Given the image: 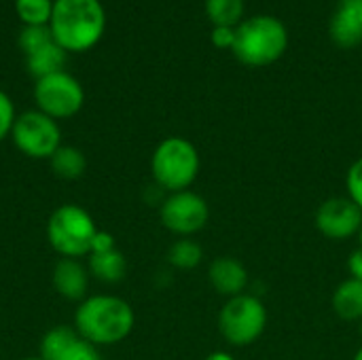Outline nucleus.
Listing matches in <instances>:
<instances>
[{
    "instance_id": "nucleus-14",
    "label": "nucleus",
    "mask_w": 362,
    "mask_h": 360,
    "mask_svg": "<svg viewBox=\"0 0 362 360\" xmlns=\"http://www.w3.org/2000/svg\"><path fill=\"white\" fill-rule=\"evenodd\" d=\"M333 312L344 323H361L362 320V280L346 278L337 284L331 297Z\"/></svg>"
},
{
    "instance_id": "nucleus-29",
    "label": "nucleus",
    "mask_w": 362,
    "mask_h": 360,
    "mask_svg": "<svg viewBox=\"0 0 362 360\" xmlns=\"http://www.w3.org/2000/svg\"><path fill=\"white\" fill-rule=\"evenodd\" d=\"M352 360H362V346L356 350V354H354V359Z\"/></svg>"
},
{
    "instance_id": "nucleus-30",
    "label": "nucleus",
    "mask_w": 362,
    "mask_h": 360,
    "mask_svg": "<svg viewBox=\"0 0 362 360\" xmlns=\"http://www.w3.org/2000/svg\"><path fill=\"white\" fill-rule=\"evenodd\" d=\"M356 238H358V248H362V225H361V231H358V236H356Z\"/></svg>"
},
{
    "instance_id": "nucleus-26",
    "label": "nucleus",
    "mask_w": 362,
    "mask_h": 360,
    "mask_svg": "<svg viewBox=\"0 0 362 360\" xmlns=\"http://www.w3.org/2000/svg\"><path fill=\"white\" fill-rule=\"evenodd\" d=\"M112 248H117L112 233L98 229V233H95V238H93V242H91V252H89V255H93V252H108V250H112Z\"/></svg>"
},
{
    "instance_id": "nucleus-19",
    "label": "nucleus",
    "mask_w": 362,
    "mask_h": 360,
    "mask_svg": "<svg viewBox=\"0 0 362 360\" xmlns=\"http://www.w3.org/2000/svg\"><path fill=\"white\" fill-rule=\"evenodd\" d=\"M202 261L204 248L191 238H180L168 248V263L176 269H195Z\"/></svg>"
},
{
    "instance_id": "nucleus-8",
    "label": "nucleus",
    "mask_w": 362,
    "mask_h": 360,
    "mask_svg": "<svg viewBox=\"0 0 362 360\" xmlns=\"http://www.w3.org/2000/svg\"><path fill=\"white\" fill-rule=\"evenodd\" d=\"M36 110L49 115L55 121L74 117L85 104V89L70 72L62 70L42 76L34 83Z\"/></svg>"
},
{
    "instance_id": "nucleus-7",
    "label": "nucleus",
    "mask_w": 362,
    "mask_h": 360,
    "mask_svg": "<svg viewBox=\"0 0 362 360\" xmlns=\"http://www.w3.org/2000/svg\"><path fill=\"white\" fill-rule=\"evenodd\" d=\"M8 138L15 149L30 159H51L62 146V129L57 121L40 110H25L17 115Z\"/></svg>"
},
{
    "instance_id": "nucleus-21",
    "label": "nucleus",
    "mask_w": 362,
    "mask_h": 360,
    "mask_svg": "<svg viewBox=\"0 0 362 360\" xmlns=\"http://www.w3.org/2000/svg\"><path fill=\"white\" fill-rule=\"evenodd\" d=\"M17 42H19V49L23 51V55H30L55 40H53L49 25H23L17 36Z\"/></svg>"
},
{
    "instance_id": "nucleus-13",
    "label": "nucleus",
    "mask_w": 362,
    "mask_h": 360,
    "mask_svg": "<svg viewBox=\"0 0 362 360\" xmlns=\"http://www.w3.org/2000/svg\"><path fill=\"white\" fill-rule=\"evenodd\" d=\"M53 289L68 301H83L89 289V269L81 259H59L53 267Z\"/></svg>"
},
{
    "instance_id": "nucleus-24",
    "label": "nucleus",
    "mask_w": 362,
    "mask_h": 360,
    "mask_svg": "<svg viewBox=\"0 0 362 360\" xmlns=\"http://www.w3.org/2000/svg\"><path fill=\"white\" fill-rule=\"evenodd\" d=\"M15 119H17L15 104L8 98V93L0 89V142L11 136V129L15 125Z\"/></svg>"
},
{
    "instance_id": "nucleus-20",
    "label": "nucleus",
    "mask_w": 362,
    "mask_h": 360,
    "mask_svg": "<svg viewBox=\"0 0 362 360\" xmlns=\"http://www.w3.org/2000/svg\"><path fill=\"white\" fill-rule=\"evenodd\" d=\"M15 13L23 25H49L53 0H13Z\"/></svg>"
},
{
    "instance_id": "nucleus-4",
    "label": "nucleus",
    "mask_w": 362,
    "mask_h": 360,
    "mask_svg": "<svg viewBox=\"0 0 362 360\" xmlns=\"http://www.w3.org/2000/svg\"><path fill=\"white\" fill-rule=\"evenodd\" d=\"M202 170L197 146L182 136L163 138L151 157V174L155 187L165 193H178L193 187Z\"/></svg>"
},
{
    "instance_id": "nucleus-27",
    "label": "nucleus",
    "mask_w": 362,
    "mask_h": 360,
    "mask_svg": "<svg viewBox=\"0 0 362 360\" xmlns=\"http://www.w3.org/2000/svg\"><path fill=\"white\" fill-rule=\"evenodd\" d=\"M348 272H350V278L362 280V248H356V250L350 252V257H348Z\"/></svg>"
},
{
    "instance_id": "nucleus-18",
    "label": "nucleus",
    "mask_w": 362,
    "mask_h": 360,
    "mask_svg": "<svg viewBox=\"0 0 362 360\" xmlns=\"http://www.w3.org/2000/svg\"><path fill=\"white\" fill-rule=\"evenodd\" d=\"M204 8L214 28H238L244 21L246 0H206Z\"/></svg>"
},
{
    "instance_id": "nucleus-6",
    "label": "nucleus",
    "mask_w": 362,
    "mask_h": 360,
    "mask_svg": "<svg viewBox=\"0 0 362 360\" xmlns=\"http://www.w3.org/2000/svg\"><path fill=\"white\" fill-rule=\"evenodd\" d=\"M269 323L265 303L250 293H242L223 303L218 312V331L233 348H248L257 344Z\"/></svg>"
},
{
    "instance_id": "nucleus-2",
    "label": "nucleus",
    "mask_w": 362,
    "mask_h": 360,
    "mask_svg": "<svg viewBox=\"0 0 362 360\" xmlns=\"http://www.w3.org/2000/svg\"><path fill=\"white\" fill-rule=\"evenodd\" d=\"M49 28L66 53H85L106 32V8L100 0H53Z\"/></svg>"
},
{
    "instance_id": "nucleus-1",
    "label": "nucleus",
    "mask_w": 362,
    "mask_h": 360,
    "mask_svg": "<svg viewBox=\"0 0 362 360\" xmlns=\"http://www.w3.org/2000/svg\"><path fill=\"white\" fill-rule=\"evenodd\" d=\"M134 325V308L117 295L85 297L74 312L76 333L98 348L121 344L129 337Z\"/></svg>"
},
{
    "instance_id": "nucleus-31",
    "label": "nucleus",
    "mask_w": 362,
    "mask_h": 360,
    "mask_svg": "<svg viewBox=\"0 0 362 360\" xmlns=\"http://www.w3.org/2000/svg\"><path fill=\"white\" fill-rule=\"evenodd\" d=\"M21 360H42L40 356H36V359H21Z\"/></svg>"
},
{
    "instance_id": "nucleus-3",
    "label": "nucleus",
    "mask_w": 362,
    "mask_h": 360,
    "mask_svg": "<svg viewBox=\"0 0 362 360\" xmlns=\"http://www.w3.org/2000/svg\"><path fill=\"white\" fill-rule=\"evenodd\" d=\"M288 49V30L274 15L246 17L235 28L233 57L250 68H265L282 59Z\"/></svg>"
},
{
    "instance_id": "nucleus-12",
    "label": "nucleus",
    "mask_w": 362,
    "mask_h": 360,
    "mask_svg": "<svg viewBox=\"0 0 362 360\" xmlns=\"http://www.w3.org/2000/svg\"><path fill=\"white\" fill-rule=\"evenodd\" d=\"M329 34L341 49L362 45V0H339L329 23Z\"/></svg>"
},
{
    "instance_id": "nucleus-11",
    "label": "nucleus",
    "mask_w": 362,
    "mask_h": 360,
    "mask_svg": "<svg viewBox=\"0 0 362 360\" xmlns=\"http://www.w3.org/2000/svg\"><path fill=\"white\" fill-rule=\"evenodd\" d=\"M208 282L218 295H223L225 299H231V297L246 293L250 274L240 259L216 257L208 267Z\"/></svg>"
},
{
    "instance_id": "nucleus-28",
    "label": "nucleus",
    "mask_w": 362,
    "mask_h": 360,
    "mask_svg": "<svg viewBox=\"0 0 362 360\" xmlns=\"http://www.w3.org/2000/svg\"><path fill=\"white\" fill-rule=\"evenodd\" d=\"M204 360H235V356L225 350H216V352H210Z\"/></svg>"
},
{
    "instance_id": "nucleus-10",
    "label": "nucleus",
    "mask_w": 362,
    "mask_h": 360,
    "mask_svg": "<svg viewBox=\"0 0 362 360\" xmlns=\"http://www.w3.org/2000/svg\"><path fill=\"white\" fill-rule=\"evenodd\" d=\"M314 221L320 236L333 242H344L358 236L362 225V210L348 195H335L318 206Z\"/></svg>"
},
{
    "instance_id": "nucleus-25",
    "label": "nucleus",
    "mask_w": 362,
    "mask_h": 360,
    "mask_svg": "<svg viewBox=\"0 0 362 360\" xmlns=\"http://www.w3.org/2000/svg\"><path fill=\"white\" fill-rule=\"evenodd\" d=\"M210 40L216 49H233V42H235V28H212L210 32Z\"/></svg>"
},
{
    "instance_id": "nucleus-22",
    "label": "nucleus",
    "mask_w": 362,
    "mask_h": 360,
    "mask_svg": "<svg viewBox=\"0 0 362 360\" xmlns=\"http://www.w3.org/2000/svg\"><path fill=\"white\" fill-rule=\"evenodd\" d=\"M57 360H102L100 356V348L89 344L87 339H83L81 335H76L68 346L66 350L59 354Z\"/></svg>"
},
{
    "instance_id": "nucleus-16",
    "label": "nucleus",
    "mask_w": 362,
    "mask_h": 360,
    "mask_svg": "<svg viewBox=\"0 0 362 360\" xmlns=\"http://www.w3.org/2000/svg\"><path fill=\"white\" fill-rule=\"evenodd\" d=\"M66 51L57 45V42H51L30 55H23L25 57V70L38 81L42 76H49V74H55V72H62L64 70V64H66Z\"/></svg>"
},
{
    "instance_id": "nucleus-15",
    "label": "nucleus",
    "mask_w": 362,
    "mask_h": 360,
    "mask_svg": "<svg viewBox=\"0 0 362 360\" xmlns=\"http://www.w3.org/2000/svg\"><path fill=\"white\" fill-rule=\"evenodd\" d=\"M87 269L89 276L104 284H117L125 278L127 274V261L121 250L112 248L108 252H93L87 257Z\"/></svg>"
},
{
    "instance_id": "nucleus-9",
    "label": "nucleus",
    "mask_w": 362,
    "mask_h": 360,
    "mask_svg": "<svg viewBox=\"0 0 362 360\" xmlns=\"http://www.w3.org/2000/svg\"><path fill=\"white\" fill-rule=\"evenodd\" d=\"M159 221L170 233L193 238L210 223V204L191 189L168 193L159 206Z\"/></svg>"
},
{
    "instance_id": "nucleus-5",
    "label": "nucleus",
    "mask_w": 362,
    "mask_h": 360,
    "mask_svg": "<svg viewBox=\"0 0 362 360\" xmlns=\"http://www.w3.org/2000/svg\"><path fill=\"white\" fill-rule=\"evenodd\" d=\"M95 233L98 227L91 214L76 204L59 206L47 223V240L62 259L89 257Z\"/></svg>"
},
{
    "instance_id": "nucleus-23",
    "label": "nucleus",
    "mask_w": 362,
    "mask_h": 360,
    "mask_svg": "<svg viewBox=\"0 0 362 360\" xmlns=\"http://www.w3.org/2000/svg\"><path fill=\"white\" fill-rule=\"evenodd\" d=\"M348 197L362 210V157H358L346 172Z\"/></svg>"
},
{
    "instance_id": "nucleus-17",
    "label": "nucleus",
    "mask_w": 362,
    "mask_h": 360,
    "mask_svg": "<svg viewBox=\"0 0 362 360\" xmlns=\"http://www.w3.org/2000/svg\"><path fill=\"white\" fill-rule=\"evenodd\" d=\"M49 163H51L53 174L62 180H76L85 174V168H87V159H85L83 151H78L76 146H70V144H62L53 153Z\"/></svg>"
}]
</instances>
